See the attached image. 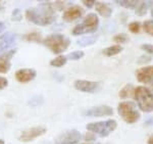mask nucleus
<instances>
[{
    "label": "nucleus",
    "mask_w": 153,
    "mask_h": 144,
    "mask_svg": "<svg viewBox=\"0 0 153 144\" xmlns=\"http://www.w3.org/2000/svg\"><path fill=\"white\" fill-rule=\"evenodd\" d=\"M2 7V4H1V1H0V8Z\"/></svg>",
    "instance_id": "obj_37"
},
{
    "label": "nucleus",
    "mask_w": 153,
    "mask_h": 144,
    "mask_svg": "<svg viewBox=\"0 0 153 144\" xmlns=\"http://www.w3.org/2000/svg\"><path fill=\"white\" fill-rule=\"evenodd\" d=\"M150 5V12H151V16L153 17V2H151V4L149 3Z\"/></svg>",
    "instance_id": "obj_36"
},
{
    "label": "nucleus",
    "mask_w": 153,
    "mask_h": 144,
    "mask_svg": "<svg viewBox=\"0 0 153 144\" xmlns=\"http://www.w3.org/2000/svg\"><path fill=\"white\" fill-rule=\"evenodd\" d=\"M134 98L137 101L138 106L142 111L150 113V111L153 110V92L147 87H136Z\"/></svg>",
    "instance_id": "obj_3"
},
{
    "label": "nucleus",
    "mask_w": 153,
    "mask_h": 144,
    "mask_svg": "<svg viewBox=\"0 0 153 144\" xmlns=\"http://www.w3.org/2000/svg\"><path fill=\"white\" fill-rule=\"evenodd\" d=\"M120 6L125 7V8L128 9H136V7L138 6L140 1H137V0H120V1H117Z\"/></svg>",
    "instance_id": "obj_21"
},
{
    "label": "nucleus",
    "mask_w": 153,
    "mask_h": 144,
    "mask_svg": "<svg viewBox=\"0 0 153 144\" xmlns=\"http://www.w3.org/2000/svg\"><path fill=\"white\" fill-rule=\"evenodd\" d=\"M136 79L138 82L153 86V66H144L136 72Z\"/></svg>",
    "instance_id": "obj_9"
},
{
    "label": "nucleus",
    "mask_w": 153,
    "mask_h": 144,
    "mask_svg": "<svg viewBox=\"0 0 153 144\" xmlns=\"http://www.w3.org/2000/svg\"><path fill=\"white\" fill-rule=\"evenodd\" d=\"M82 2L84 3V5L87 6L88 8H92L96 4V1H94V0H83Z\"/></svg>",
    "instance_id": "obj_33"
},
{
    "label": "nucleus",
    "mask_w": 153,
    "mask_h": 144,
    "mask_svg": "<svg viewBox=\"0 0 153 144\" xmlns=\"http://www.w3.org/2000/svg\"><path fill=\"white\" fill-rule=\"evenodd\" d=\"M147 144H153V134L151 136H150L149 138H148V140H147Z\"/></svg>",
    "instance_id": "obj_34"
},
{
    "label": "nucleus",
    "mask_w": 153,
    "mask_h": 144,
    "mask_svg": "<svg viewBox=\"0 0 153 144\" xmlns=\"http://www.w3.org/2000/svg\"><path fill=\"white\" fill-rule=\"evenodd\" d=\"M99 26V19L97 14L95 13H89L87 16L84 19L83 23L76 25L73 30V34L76 36L89 33H94Z\"/></svg>",
    "instance_id": "obj_5"
},
{
    "label": "nucleus",
    "mask_w": 153,
    "mask_h": 144,
    "mask_svg": "<svg viewBox=\"0 0 153 144\" xmlns=\"http://www.w3.org/2000/svg\"><path fill=\"white\" fill-rule=\"evenodd\" d=\"M117 113L120 118L128 124L136 123L141 116L133 101H122L117 105Z\"/></svg>",
    "instance_id": "obj_4"
},
{
    "label": "nucleus",
    "mask_w": 153,
    "mask_h": 144,
    "mask_svg": "<svg viewBox=\"0 0 153 144\" xmlns=\"http://www.w3.org/2000/svg\"><path fill=\"white\" fill-rule=\"evenodd\" d=\"M22 12L19 10V8H16L13 11H12V14H11V19L12 21L14 22H21L22 21Z\"/></svg>",
    "instance_id": "obj_28"
},
{
    "label": "nucleus",
    "mask_w": 153,
    "mask_h": 144,
    "mask_svg": "<svg viewBox=\"0 0 153 144\" xmlns=\"http://www.w3.org/2000/svg\"><path fill=\"white\" fill-rule=\"evenodd\" d=\"M74 86L76 90L86 93H95L99 89L100 84L98 82L87 81V80H76L74 83Z\"/></svg>",
    "instance_id": "obj_10"
},
{
    "label": "nucleus",
    "mask_w": 153,
    "mask_h": 144,
    "mask_svg": "<svg viewBox=\"0 0 153 144\" xmlns=\"http://www.w3.org/2000/svg\"><path fill=\"white\" fill-rule=\"evenodd\" d=\"M84 115L86 116H93V118H96V116H108L113 115V110L109 105H99L89 108L84 113Z\"/></svg>",
    "instance_id": "obj_11"
},
{
    "label": "nucleus",
    "mask_w": 153,
    "mask_h": 144,
    "mask_svg": "<svg viewBox=\"0 0 153 144\" xmlns=\"http://www.w3.org/2000/svg\"><path fill=\"white\" fill-rule=\"evenodd\" d=\"M129 30H130V32H132V33H134V34L139 33L140 30H141V24H140L139 22H132V23L129 25Z\"/></svg>",
    "instance_id": "obj_26"
},
{
    "label": "nucleus",
    "mask_w": 153,
    "mask_h": 144,
    "mask_svg": "<svg viewBox=\"0 0 153 144\" xmlns=\"http://www.w3.org/2000/svg\"><path fill=\"white\" fill-rule=\"evenodd\" d=\"M149 7V2H146V1H140L138 6L136 7L135 9V13L137 14L138 16H143L146 14L147 12V9Z\"/></svg>",
    "instance_id": "obj_20"
},
{
    "label": "nucleus",
    "mask_w": 153,
    "mask_h": 144,
    "mask_svg": "<svg viewBox=\"0 0 153 144\" xmlns=\"http://www.w3.org/2000/svg\"><path fill=\"white\" fill-rule=\"evenodd\" d=\"M98 39L97 35H93V36H85L80 38L79 40H76V45L81 46V47H86V46H90L93 45Z\"/></svg>",
    "instance_id": "obj_17"
},
{
    "label": "nucleus",
    "mask_w": 153,
    "mask_h": 144,
    "mask_svg": "<svg viewBox=\"0 0 153 144\" xmlns=\"http://www.w3.org/2000/svg\"><path fill=\"white\" fill-rule=\"evenodd\" d=\"M143 30L149 34L150 36H153V21L152 19H148L143 23Z\"/></svg>",
    "instance_id": "obj_24"
},
{
    "label": "nucleus",
    "mask_w": 153,
    "mask_h": 144,
    "mask_svg": "<svg viewBox=\"0 0 153 144\" xmlns=\"http://www.w3.org/2000/svg\"><path fill=\"white\" fill-rule=\"evenodd\" d=\"M84 56V52L83 51H74V52H71L66 58L68 59H71V60H78V59L82 58Z\"/></svg>",
    "instance_id": "obj_25"
},
{
    "label": "nucleus",
    "mask_w": 153,
    "mask_h": 144,
    "mask_svg": "<svg viewBox=\"0 0 153 144\" xmlns=\"http://www.w3.org/2000/svg\"><path fill=\"white\" fill-rule=\"evenodd\" d=\"M83 144H92V143H83Z\"/></svg>",
    "instance_id": "obj_38"
},
{
    "label": "nucleus",
    "mask_w": 153,
    "mask_h": 144,
    "mask_svg": "<svg viewBox=\"0 0 153 144\" xmlns=\"http://www.w3.org/2000/svg\"><path fill=\"white\" fill-rule=\"evenodd\" d=\"M96 10L98 11V13L103 17H110L112 14V9L108 4L104 3V2H96L95 4Z\"/></svg>",
    "instance_id": "obj_16"
},
{
    "label": "nucleus",
    "mask_w": 153,
    "mask_h": 144,
    "mask_svg": "<svg viewBox=\"0 0 153 144\" xmlns=\"http://www.w3.org/2000/svg\"><path fill=\"white\" fill-rule=\"evenodd\" d=\"M16 49H12V50L6 51L0 55V73L5 74L11 68V58L16 54Z\"/></svg>",
    "instance_id": "obj_13"
},
{
    "label": "nucleus",
    "mask_w": 153,
    "mask_h": 144,
    "mask_svg": "<svg viewBox=\"0 0 153 144\" xmlns=\"http://www.w3.org/2000/svg\"><path fill=\"white\" fill-rule=\"evenodd\" d=\"M37 76V73L33 69H22L16 73V79L19 83H28L34 80Z\"/></svg>",
    "instance_id": "obj_14"
},
{
    "label": "nucleus",
    "mask_w": 153,
    "mask_h": 144,
    "mask_svg": "<svg viewBox=\"0 0 153 144\" xmlns=\"http://www.w3.org/2000/svg\"><path fill=\"white\" fill-rule=\"evenodd\" d=\"M117 123L114 120H106L101 122H95V123H90L86 126L88 131L92 133L97 134L100 137H106L110 133L117 129Z\"/></svg>",
    "instance_id": "obj_6"
},
{
    "label": "nucleus",
    "mask_w": 153,
    "mask_h": 144,
    "mask_svg": "<svg viewBox=\"0 0 153 144\" xmlns=\"http://www.w3.org/2000/svg\"><path fill=\"white\" fill-rule=\"evenodd\" d=\"M7 85H8V81H7V79L3 78V77H0V90L6 88Z\"/></svg>",
    "instance_id": "obj_32"
},
{
    "label": "nucleus",
    "mask_w": 153,
    "mask_h": 144,
    "mask_svg": "<svg viewBox=\"0 0 153 144\" xmlns=\"http://www.w3.org/2000/svg\"><path fill=\"white\" fill-rule=\"evenodd\" d=\"M68 61V58L65 55H59L57 57H55L54 59L50 61V66H55V68H60V66H65Z\"/></svg>",
    "instance_id": "obj_22"
},
{
    "label": "nucleus",
    "mask_w": 153,
    "mask_h": 144,
    "mask_svg": "<svg viewBox=\"0 0 153 144\" xmlns=\"http://www.w3.org/2000/svg\"><path fill=\"white\" fill-rule=\"evenodd\" d=\"M134 92H135V87L133 86V84H127L125 87H123L120 91V97L122 99H126L129 97H134Z\"/></svg>",
    "instance_id": "obj_18"
},
{
    "label": "nucleus",
    "mask_w": 153,
    "mask_h": 144,
    "mask_svg": "<svg viewBox=\"0 0 153 144\" xmlns=\"http://www.w3.org/2000/svg\"><path fill=\"white\" fill-rule=\"evenodd\" d=\"M82 135L78 130H68L60 134L55 140V144H79Z\"/></svg>",
    "instance_id": "obj_7"
},
{
    "label": "nucleus",
    "mask_w": 153,
    "mask_h": 144,
    "mask_svg": "<svg viewBox=\"0 0 153 144\" xmlns=\"http://www.w3.org/2000/svg\"><path fill=\"white\" fill-rule=\"evenodd\" d=\"M141 49L145 52H147L148 54L153 55V44H143L141 46Z\"/></svg>",
    "instance_id": "obj_29"
},
{
    "label": "nucleus",
    "mask_w": 153,
    "mask_h": 144,
    "mask_svg": "<svg viewBox=\"0 0 153 144\" xmlns=\"http://www.w3.org/2000/svg\"><path fill=\"white\" fill-rule=\"evenodd\" d=\"M149 61H151V56L147 55V54L140 56L139 59H138V63H139V64H144V63H149Z\"/></svg>",
    "instance_id": "obj_30"
},
{
    "label": "nucleus",
    "mask_w": 153,
    "mask_h": 144,
    "mask_svg": "<svg viewBox=\"0 0 153 144\" xmlns=\"http://www.w3.org/2000/svg\"><path fill=\"white\" fill-rule=\"evenodd\" d=\"M16 40V35L12 34L10 32H6L0 36V52H3L5 49L11 45H13Z\"/></svg>",
    "instance_id": "obj_15"
},
{
    "label": "nucleus",
    "mask_w": 153,
    "mask_h": 144,
    "mask_svg": "<svg viewBox=\"0 0 153 144\" xmlns=\"http://www.w3.org/2000/svg\"><path fill=\"white\" fill-rule=\"evenodd\" d=\"M42 43L48 49H50L53 53L59 54L68 48L71 40L70 38H68L62 34H52L47 36L44 40H42Z\"/></svg>",
    "instance_id": "obj_2"
},
{
    "label": "nucleus",
    "mask_w": 153,
    "mask_h": 144,
    "mask_svg": "<svg viewBox=\"0 0 153 144\" xmlns=\"http://www.w3.org/2000/svg\"><path fill=\"white\" fill-rule=\"evenodd\" d=\"M85 140L87 141V142H92V141L96 140V136L92 132H91V133H87L85 135Z\"/></svg>",
    "instance_id": "obj_31"
},
{
    "label": "nucleus",
    "mask_w": 153,
    "mask_h": 144,
    "mask_svg": "<svg viewBox=\"0 0 153 144\" xmlns=\"http://www.w3.org/2000/svg\"><path fill=\"white\" fill-rule=\"evenodd\" d=\"M47 129L45 127H42V126H37V127L30 128L28 130L22 132L21 136H19V140L22 142H30V141L34 140L37 137H40L43 134L46 133Z\"/></svg>",
    "instance_id": "obj_8"
},
{
    "label": "nucleus",
    "mask_w": 153,
    "mask_h": 144,
    "mask_svg": "<svg viewBox=\"0 0 153 144\" xmlns=\"http://www.w3.org/2000/svg\"><path fill=\"white\" fill-rule=\"evenodd\" d=\"M26 39L29 41H36V42H42L41 36L38 33H31L26 36Z\"/></svg>",
    "instance_id": "obj_27"
},
{
    "label": "nucleus",
    "mask_w": 153,
    "mask_h": 144,
    "mask_svg": "<svg viewBox=\"0 0 153 144\" xmlns=\"http://www.w3.org/2000/svg\"><path fill=\"white\" fill-rule=\"evenodd\" d=\"M84 14V9L79 5H73L68 8H66L63 11L62 14V19L65 22L71 23V22L76 21V19H81Z\"/></svg>",
    "instance_id": "obj_12"
},
{
    "label": "nucleus",
    "mask_w": 153,
    "mask_h": 144,
    "mask_svg": "<svg viewBox=\"0 0 153 144\" xmlns=\"http://www.w3.org/2000/svg\"><path fill=\"white\" fill-rule=\"evenodd\" d=\"M4 28H5V25H4V23H2V22H0V33L3 31Z\"/></svg>",
    "instance_id": "obj_35"
},
{
    "label": "nucleus",
    "mask_w": 153,
    "mask_h": 144,
    "mask_svg": "<svg viewBox=\"0 0 153 144\" xmlns=\"http://www.w3.org/2000/svg\"><path fill=\"white\" fill-rule=\"evenodd\" d=\"M123 51V46L122 45H118V44H115V45H111L107 48H104L102 50L103 54L106 56H114L117 55L118 53Z\"/></svg>",
    "instance_id": "obj_19"
},
{
    "label": "nucleus",
    "mask_w": 153,
    "mask_h": 144,
    "mask_svg": "<svg viewBox=\"0 0 153 144\" xmlns=\"http://www.w3.org/2000/svg\"><path fill=\"white\" fill-rule=\"evenodd\" d=\"M54 11H55V7L53 3L43 2L39 7L27 9L26 17L30 22L38 26H48L52 24L56 19Z\"/></svg>",
    "instance_id": "obj_1"
},
{
    "label": "nucleus",
    "mask_w": 153,
    "mask_h": 144,
    "mask_svg": "<svg viewBox=\"0 0 153 144\" xmlns=\"http://www.w3.org/2000/svg\"><path fill=\"white\" fill-rule=\"evenodd\" d=\"M129 36L125 33H120V34H117L113 37V41L117 42V43L120 45V44H125L127 42H129Z\"/></svg>",
    "instance_id": "obj_23"
}]
</instances>
